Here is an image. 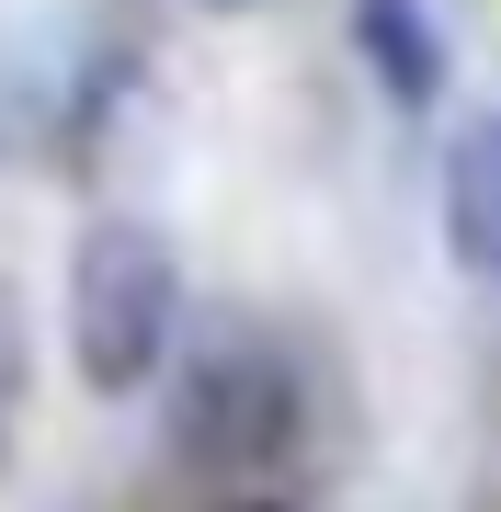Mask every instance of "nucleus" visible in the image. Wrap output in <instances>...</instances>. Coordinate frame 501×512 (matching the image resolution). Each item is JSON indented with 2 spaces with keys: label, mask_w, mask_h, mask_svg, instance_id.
<instances>
[{
  "label": "nucleus",
  "mask_w": 501,
  "mask_h": 512,
  "mask_svg": "<svg viewBox=\"0 0 501 512\" xmlns=\"http://www.w3.org/2000/svg\"><path fill=\"white\" fill-rule=\"evenodd\" d=\"M183 330V262L149 217H92L69 251V365L92 399H137Z\"/></svg>",
  "instance_id": "1"
},
{
  "label": "nucleus",
  "mask_w": 501,
  "mask_h": 512,
  "mask_svg": "<svg viewBox=\"0 0 501 512\" xmlns=\"http://www.w3.org/2000/svg\"><path fill=\"white\" fill-rule=\"evenodd\" d=\"M297 444V376L262 330H205L171 376V456L194 478H262Z\"/></svg>",
  "instance_id": "2"
},
{
  "label": "nucleus",
  "mask_w": 501,
  "mask_h": 512,
  "mask_svg": "<svg viewBox=\"0 0 501 512\" xmlns=\"http://www.w3.org/2000/svg\"><path fill=\"white\" fill-rule=\"evenodd\" d=\"M445 251L501 285V103L467 114L456 148H445Z\"/></svg>",
  "instance_id": "3"
},
{
  "label": "nucleus",
  "mask_w": 501,
  "mask_h": 512,
  "mask_svg": "<svg viewBox=\"0 0 501 512\" xmlns=\"http://www.w3.org/2000/svg\"><path fill=\"white\" fill-rule=\"evenodd\" d=\"M353 46H365L376 92H388L399 114L445 103V35H433V12H422V0H353Z\"/></svg>",
  "instance_id": "4"
},
{
  "label": "nucleus",
  "mask_w": 501,
  "mask_h": 512,
  "mask_svg": "<svg viewBox=\"0 0 501 512\" xmlns=\"http://www.w3.org/2000/svg\"><path fill=\"white\" fill-rule=\"evenodd\" d=\"M23 376H35V353H23V296L0 285V456H12V410H23Z\"/></svg>",
  "instance_id": "5"
},
{
  "label": "nucleus",
  "mask_w": 501,
  "mask_h": 512,
  "mask_svg": "<svg viewBox=\"0 0 501 512\" xmlns=\"http://www.w3.org/2000/svg\"><path fill=\"white\" fill-rule=\"evenodd\" d=\"M217 12H240V0H217Z\"/></svg>",
  "instance_id": "6"
},
{
  "label": "nucleus",
  "mask_w": 501,
  "mask_h": 512,
  "mask_svg": "<svg viewBox=\"0 0 501 512\" xmlns=\"http://www.w3.org/2000/svg\"><path fill=\"white\" fill-rule=\"evenodd\" d=\"M251 512H274V501H251Z\"/></svg>",
  "instance_id": "7"
}]
</instances>
